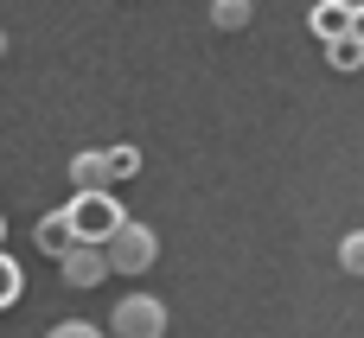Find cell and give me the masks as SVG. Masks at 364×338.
I'll return each mask as SVG.
<instances>
[{
  "mask_svg": "<svg viewBox=\"0 0 364 338\" xmlns=\"http://www.w3.org/2000/svg\"><path fill=\"white\" fill-rule=\"evenodd\" d=\"M326 64H333V70H364V45L352 38V32L333 38V45H326Z\"/></svg>",
  "mask_w": 364,
  "mask_h": 338,
  "instance_id": "10",
  "label": "cell"
},
{
  "mask_svg": "<svg viewBox=\"0 0 364 338\" xmlns=\"http://www.w3.org/2000/svg\"><path fill=\"white\" fill-rule=\"evenodd\" d=\"M45 338H102V326H96V320H58Z\"/></svg>",
  "mask_w": 364,
  "mask_h": 338,
  "instance_id": "13",
  "label": "cell"
},
{
  "mask_svg": "<svg viewBox=\"0 0 364 338\" xmlns=\"http://www.w3.org/2000/svg\"><path fill=\"white\" fill-rule=\"evenodd\" d=\"M339 268H346V275H358V281H364V230H352V236L339 243Z\"/></svg>",
  "mask_w": 364,
  "mask_h": 338,
  "instance_id": "12",
  "label": "cell"
},
{
  "mask_svg": "<svg viewBox=\"0 0 364 338\" xmlns=\"http://www.w3.org/2000/svg\"><path fill=\"white\" fill-rule=\"evenodd\" d=\"M0 230H6V224H0Z\"/></svg>",
  "mask_w": 364,
  "mask_h": 338,
  "instance_id": "16",
  "label": "cell"
},
{
  "mask_svg": "<svg viewBox=\"0 0 364 338\" xmlns=\"http://www.w3.org/2000/svg\"><path fill=\"white\" fill-rule=\"evenodd\" d=\"M352 38L364 45V6H352Z\"/></svg>",
  "mask_w": 364,
  "mask_h": 338,
  "instance_id": "14",
  "label": "cell"
},
{
  "mask_svg": "<svg viewBox=\"0 0 364 338\" xmlns=\"http://www.w3.org/2000/svg\"><path fill=\"white\" fill-rule=\"evenodd\" d=\"M6 45H13V38H6V32H0V58H6Z\"/></svg>",
  "mask_w": 364,
  "mask_h": 338,
  "instance_id": "15",
  "label": "cell"
},
{
  "mask_svg": "<svg viewBox=\"0 0 364 338\" xmlns=\"http://www.w3.org/2000/svg\"><path fill=\"white\" fill-rule=\"evenodd\" d=\"M64 217H70V230H77V243H109L122 224H128V211L109 198V192H77L70 205H64Z\"/></svg>",
  "mask_w": 364,
  "mask_h": 338,
  "instance_id": "1",
  "label": "cell"
},
{
  "mask_svg": "<svg viewBox=\"0 0 364 338\" xmlns=\"http://www.w3.org/2000/svg\"><path fill=\"white\" fill-rule=\"evenodd\" d=\"M70 185H77V192H109V166H102L96 147H83V153L70 160Z\"/></svg>",
  "mask_w": 364,
  "mask_h": 338,
  "instance_id": "6",
  "label": "cell"
},
{
  "mask_svg": "<svg viewBox=\"0 0 364 338\" xmlns=\"http://www.w3.org/2000/svg\"><path fill=\"white\" fill-rule=\"evenodd\" d=\"M256 19V0H211V26L218 32H243Z\"/></svg>",
  "mask_w": 364,
  "mask_h": 338,
  "instance_id": "8",
  "label": "cell"
},
{
  "mask_svg": "<svg viewBox=\"0 0 364 338\" xmlns=\"http://www.w3.org/2000/svg\"><path fill=\"white\" fill-rule=\"evenodd\" d=\"M19 288H26V275H19V262L0 249V307H13V300H19Z\"/></svg>",
  "mask_w": 364,
  "mask_h": 338,
  "instance_id": "11",
  "label": "cell"
},
{
  "mask_svg": "<svg viewBox=\"0 0 364 338\" xmlns=\"http://www.w3.org/2000/svg\"><path fill=\"white\" fill-rule=\"evenodd\" d=\"M32 243H38L45 256H64V249L77 243V230H70V217H64V211H51V217H45V224L32 230Z\"/></svg>",
  "mask_w": 364,
  "mask_h": 338,
  "instance_id": "7",
  "label": "cell"
},
{
  "mask_svg": "<svg viewBox=\"0 0 364 338\" xmlns=\"http://www.w3.org/2000/svg\"><path fill=\"white\" fill-rule=\"evenodd\" d=\"M307 26H314V38H320V45L346 38V32H352V0H320V6L307 13Z\"/></svg>",
  "mask_w": 364,
  "mask_h": 338,
  "instance_id": "5",
  "label": "cell"
},
{
  "mask_svg": "<svg viewBox=\"0 0 364 338\" xmlns=\"http://www.w3.org/2000/svg\"><path fill=\"white\" fill-rule=\"evenodd\" d=\"M109 338H166V307L154 294H122L109 313Z\"/></svg>",
  "mask_w": 364,
  "mask_h": 338,
  "instance_id": "3",
  "label": "cell"
},
{
  "mask_svg": "<svg viewBox=\"0 0 364 338\" xmlns=\"http://www.w3.org/2000/svg\"><path fill=\"white\" fill-rule=\"evenodd\" d=\"M102 166H109V185H122V179H134V173H141V147H109V153H102Z\"/></svg>",
  "mask_w": 364,
  "mask_h": 338,
  "instance_id": "9",
  "label": "cell"
},
{
  "mask_svg": "<svg viewBox=\"0 0 364 338\" xmlns=\"http://www.w3.org/2000/svg\"><path fill=\"white\" fill-rule=\"evenodd\" d=\"M58 268H64V281H70V288H102L109 256H102V243H70V249L58 256Z\"/></svg>",
  "mask_w": 364,
  "mask_h": 338,
  "instance_id": "4",
  "label": "cell"
},
{
  "mask_svg": "<svg viewBox=\"0 0 364 338\" xmlns=\"http://www.w3.org/2000/svg\"><path fill=\"white\" fill-rule=\"evenodd\" d=\"M102 256H109V275H147L154 268V256H160V236L147 230V224H122L109 243H102Z\"/></svg>",
  "mask_w": 364,
  "mask_h": 338,
  "instance_id": "2",
  "label": "cell"
}]
</instances>
